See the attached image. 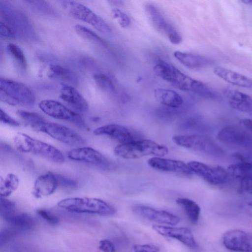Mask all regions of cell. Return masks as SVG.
I'll use <instances>...</instances> for the list:
<instances>
[{
  "instance_id": "1",
  "label": "cell",
  "mask_w": 252,
  "mask_h": 252,
  "mask_svg": "<svg viewBox=\"0 0 252 252\" xmlns=\"http://www.w3.org/2000/svg\"><path fill=\"white\" fill-rule=\"evenodd\" d=\"M153 69L158 76L182 91L192 92L199 95L205 86V83L187 76L160 59L156 61Z\"/></svg>"
},
{
  "instance_id": "2",
  "label": "cell",
  "mask_w": 252,
  "mask_h": 252,
  "mask_svg": "<svg viewBox=\"0 0 252 252\" xmlns=\"http://www.w3.org/2000/svg\"><path fill=\"white\" fill-rule=\"evenodd\" d=\"M13 141L17 150L22 153L38 156L57 163L65 161L63 154L58 149L26 133H16Z\"/></svg>"
},
{
  "instance_id": "3",
  "label": "cell",
  "mask_w": 252,
  "mask_h": 252,
  "mask_svg": "<svg viewBox=\"0 0 252 252\" xmlns=\"http://www.w3.org/2000/svg\"><path fill=\"white\" fill-rule=\"evenodd\" d=\"M0 99L12 106L32 107L34 104L35 96L32 91L25 84L1 78Z\"/></svg>"
},
{
  "instance_id": "4",
  "label": "cell",
  "mask_w": 252,
  "mask_h": 252,
  "mask_svg": "<svg viewBox=\"0 0 252 252\" xmlns=\"http://www.w3.org/2000/svg\"><path fill=\"white\" fill-rule=\"evenodd\" d=\"M58 205L69 212L78 213L111 216L115 214L116 211L115 208L106 202L92 197L66 198L60 200Z\"/></svg>"
},
{
  "instance_id": "5",
  "label": "cell",
  "mask_w": 252,
  "mask_h": 252,
  "mask_svg": "<svg viewBox=\"0 0 252 252\" xmlns=\"http://www.w3.org/2000/svg\"><path fill=\"white\" fill-rule=\"evenodd\" d=\"M114 152L116 155L120 157L135 159L148 155L162 157L168 154V149L167 147L153 140L143 139L121 144L114 148Z\"/></svg>"
},
{
  "instance_id": "6",
  "label": "cell",
  "mask_w": 252,
  "mask_h": 252,
  "mask_svg": "<svg viewBox=\"0 0 252 252\" xmlns=\"http://www.w3.org/2000/svg\"><path fill=\"white\" fill-rule=\"evenodd\" d=\"M172 140L176 145L199 154L220 157L224 153L219 145L203 135H178L173 137Z\"/></svg>"
},
{
  "instance_id": "7",
  "label": "cell",
  "mask_w": 252,
  "mask_h": 252,
  "mask_svg": "<svg viewBox=\"0 0 252 252\" xmlns=\"http://www.w3.org/2000/svg\"><path fill=\"white\" fill-rule=\"evenodd\" d=\"M31 128L36 131L46 133L53 138L70 146H80L85 143V139L75 131L58 123L44 121Z\"/></svg>"
},
{
  "instance_id": "8",
  "label": "cell",
  "mask_w": 252,
  "mask_h": 252,
  "mask_svg": "<svg viewBox=\"0 0 252 252\" xmlns=\"http://www.w3.org/2000/svg\"><path fill=\"white\" fill-rule=\"evenodd\" d=\"M62 5L74 18L87 23L99 32L108 34L111 27L100 16L84 5L73 0H63Z\"/></svg>"
},
{
  "instance_id": "9",
  "label": "cell",
  "mask_w": 252,
  "mask_h": 252,
  "mask_svg": "<svg viewBox=\"0 0 252 252\" xmlns=\"http://www.w3.org/2000/svg\"><path fill=\"white\" fill-rule=\"evenodd\" d=\"M67 158L73 161L81 162L110 171L115 169V164L96 150L90 147H77L70 150Z\"/></svg>"
},
{
  "instance_id": "10",
  "label": "cell",
  "mask_w": 252,
  "mask_h": 252,
  "mask_svg": "<svg viewBox=\"0 0 252 252\" xmlns=\"http://www.w3.org/2000/svg\"><path fill=\"white\" fill-rule=\"evenodd\" d=\"M38 107L42 112L51 117L69 121L82 128L87 127L84 120L78 113L58 101L50 99L43 100L39 103Z\"/></svg>"
},
{
  "instance_id": "11",
  "label": "cell",
  "mask_w": 252,
  "mask_h": 252,
  "mask_svg": "<svg viewBox=\"0 0 252 252\" xmlns=\"http://www.w3.org/2000/svg\"><path fill=\"white\" fill-rule=\"evenodd\" d=\"M188 164L193 173L211 185H221L227 180L228 174L221 166L208 165L197 161H190Z\"/></svg>"
},
{
  "instance_id": "12",
  "label": "cell",
  "mask_w": 252,
  "mask_h": 252,
  "mask_svg": "<svg viewBox=\"0 0 252 252\" xmlns=\"http://www.w3.org/2000/svg\"><path fill=\"white\" fill-rule=\"evenodd\" d=\"M220 142L229 145L243 147L252 146V134L243 127L237 125H228L217 134Z\"/></svg>"
},
{
  "instance_id": "13",
  "label": "cell",
  "mask_w": 252,
  "mask_h": 252,
  "mask_svg": "<svg viewBox=\"0 0 252 252\" xmlns=\"http://www.w3.org/2000/svg\"><path fill=\"white\" fill-rule=\"evenodd\" d=\"M223 243L227 249L236 252H252V239L245 231L233 229L227 231L223 236Z\"/></svg>"
},
{
  "instance_id": "14",
  "label": "cell",
  "mask_w": 252,
  "mask_h": 252,
  "mask_svg": "<svg viewBox=\"0 0 252 252\" xmlns=\"http://www.w3.org/2000/svg\"><path fill=\"white\" fill-rule=\"evenodd\" d=\"M148 165L156 170L189 176L193 174L188 164L178 160L153 157L148 160Z\"/></svg>"
},
{
  "instance_id": "15",
  "label": "cell",
  "mask_w": 252,
  "mask_h": 252,
  "mask_svg": "<svg viewBox=\"0 0 252 252\" xmlns=\"http://www.w3.org/2000/svg\"><path fill=\"white\" fill-rule=\"evenodd\" d=\"M152 228L162 236L176 239L191 249L198 248V246L195 241L191 231L188 228L172 227L160 225H154Z\"/></svg>"
},
{
  "instance_id": "16",
  "label": "cell",
  "mask_w": 252,
  "mask_h": 252,
  "mask_svg": "<svg viewBox=\"0 0 252 252\" xmlns=\"http://www.w3.org/2000/svg\"><path fill=\"white\" fill-rule=\"evenodd\" d=\"M134 211L138 215L156 222L169 225L178 224L180 219L176 215L165 211H159L150 207L139 205L135 206Z\"/></svg>"
},
{
  "instance_id": "17",
  "label": "cell",
  "mask_w": 252,
  "mask_h": 252,
  "mask_svg": "<svg viewBox=\"0 0 252 252\" xmlns=\"http://www.w3.org/2000/svg\"><path fill=\"white\" fill-rule=\"evenodd\" d=\"M60 97L76 111L84 113L89 109V104L79 92L70 85L62 83Z\"/></svg>"
},
{
  "instance_id": "18",
  "label": "cell",
  "mask_w": 252,
  "mask_h": 252,
  "mask_svg": "<svg viewBox=\"0 0 252 252\" xmlns=\"http://www.w3.org/2000/svg\"><path fill=\"white\" fill-rule=\"evenodd\" d=\"M58 187V180L56 174L48 172L39 176L35 180L32 193L37 198L53 194Z\"/></svg>"
},
{
  "instance_id": "19",
  "label": "cell",
  "mask_w": 252,
  "mask_h": 252,
  "mask_svg": "<svg viewBox=\"0 0 252 252\" xmlns=\"http://www.w3.org/2000/svg\"><path fill=\"white\" fill-rule=\"evenodd\" d=\"M93 133L97 136H109L121 144L128 143L135 140L128 128L118 124H108L98 127L93 131Z\"/></svg>"
},
{
  "instance_id": "20",
  "label": "cell",
  "mask_w": 252,
  "mask_h": 252,
  "mask_svg": "<svg viewBox=\"0 0 252 252\" xmlns=\"http://www.w3.org/2000/svg\"><path fill=\"white\" fill-rule=\"evenodd\" d=\"M222 92L232 108L242 112H252L251 96L239 91L229 88L224 89Z\"/></svg>"
},
{
  "instance_id": "21",
  "label": "cell",
  "mask_w": 252,
  "mask_h": 252,
  "mask_svg": "<svg viewBox=\"0 0 252 252\" xmlns=\"http://www.w3.org/2000/svg\"><path fill=\"white\" fill-rule=\"evenodd\" d=\"M174 57L185 66L194 70L200 69L213 64V61L208 57L181 51H175Z\"/></svg>"
},
{
  "instance_id": "22",
  "label": "cell",
  "mask_w": 252,
  "mask_h": 252,
  "mask_svg": "<svg viewBox=\"0 0 252 252\" xmlns=\"http://www.w3.org/2000/svg\"><path fill=\"white\" fill-rule=\"evenodd\" d=\"M216 76L231 84L252 89V79L242 74L221 66H217L214 69Z\"/></svg>"
},
{
  "instance_id": "23",
  "label": "cell",
  "mask_w": 252,
  "mask_h": 252,
  "mask_svg": "<svg viewBox=\"0 0 252 252\" xmlns=\"http://www.w3.org/2000/svg\"><path fill=\"white\" fill-rule=\"evenodd\" d=\"M1 217L11 226L20 230H30L35 225L34 219L28 214L17 212L16 210L5 214Z\"/></svg>"
},
{
  "instance_id": "24",
  "label": "cell",
  "mask_w": 252,
  "mask_h": 252,
  "mask_svg": "<svg viewBox=\"0 0 252 252\" xmlns=\"http://www.w3.org/2000/svg\"><path fill=\"white\" fill-rule=\"evenodd\" d=\"M154 94L160 103L171 108H178L183 103L182 96L176 92L164 88L156 89Z\"/></svg>"
},
{
  "instance_id": "25",
  "label": "cell",
  "mask_w": 252,
  "mask_h": 252,
  "mask_svg": "<svg viewBox=\"0 0 252 252\" xmlns=\"http://www.w3.org/2000/svg\"><path fill=\"white\" fill-rule=\"evenodd\" d=\"M49 76L62 81L64 82L63 83L70 85L71 84L76 85L78 83V78L73 72L59 65H50Z\"/></svg>"
},
{
  "instance_id": "26",
  "label": "cell",
  "mask_w": 252,
  "mask_h": 252,
  "mask_svg": "<svg viewBox=\"0 0 252 252\" xmlns=\"http://www.w3.org/2000/svg\"><path fill=\"white\" fill-rule=\"evenodd\" d=\"M176 202L184 210L189 221L193 224H196L201 210L199 206L193 200L187 198H178Z\"/></svg>"
},
{
  "instance_id": "27",
  "label": "cell",
  "mask_w": 252,
  "mask_h": 252,
  "mask_svg": "<svg viewBox=\"0 0 252 252\" xmlns=\"http://www.w3.org/2000/svg\"><path fill=\"white\" fill-rule=\"evenodd\" d=\"M147 15L154 27L158 32L163 34L169 23H167L164 17L154 5L147 4L145 6Z\"/></svg>"
},
{
  "instance_id": "28",
  "label": "cell",
  "mask_w": 252,
  "mask_h": 252,
  "mask_svg": "<svg viewBox=\"0 0 252 252\" xmlns=\"http://www.w3.org/2000/svg\"><path fill=\"white\" fill-rule=\"evenodd\" d=\"M228 174L240 179L252 177V163L243 161L229 165Z\"/></svg>"
},
{
  "instance_id": "29",
  "label": "cell",
  "mask_w": 252,
  "mask_h": 252,
  "mask_svg": "<svg viewBox=\"0 0 252 252\" xmlns=\"http://www.w3.org/2000/svg\"><path fill=\"white\" fill-rule=\"evenodd\" d=\"M18 177L13 174H8L4 178L0 177V197H5L10 195L15 191L19 186Z\"/></svg>"
},
{
  "instance_id": "30",
  "label": "cell",
  "mask_w": 252,
  "mask_h": 252,
  "mask_svg": "<svg viewBox=\"0 0 252 252\" xmlns=\"http://www.w3.org/2000/svg\"><path fill=\"white\" fill-rule=\"evenodd\" d=\"M6 51L15 62L23 69L27 68V61L21 49L17 45L9 43L6 46Z\"/></svg>"
},
{
  "instance_id": "31",
  "label": "cell",
  "mask_w": 252,
  "mask_h": 252,
  "mask_svg": "<svg viewBox=\"0 0 252 252\" xmlns=\"http://www.w3.org/2000/svg\"><path fill=\"white\" fill-rule=\"evenodd\" d=\"M75 30L76 33L80 36L86 39L90 40L94 42L106 46V43L95 32L84 26L76 25L75 26Z\"/></svg>"
},
{
  "instance_id": "32",
  "label": "cell",
  "mask_w": 252,
  "mask_h": 252,
  "mask_svg": "<svg viewBox=\"0 0 252 252\" xmlns=\"http://www.w3.org/2000/svg\"><path fill=\"white\" fill-rule=\"evenodd\" d=\"M16 113L31 127L38 123L46 121L44 117L35 112L18 110Z\"/></svg>"
},
{
  "instance_id": "33",
  "label": "cell",
  "mask_w": 252,
  "mask_h": 252,
  "mask_svg": "<svg viewBox=\"0 0 252 252\" xmlns=\"http://www.w3.org/2000/svg\"><path fill=\"white\" fill-rule=\"evenodd\" d=\"M93 78L97 86L103 91L108 93H112L115 91V86L112 80L106 74L95 73Z\"/></svg>"
},
{
  "instance_id": "34",
  "label": "cell",
  "mask_w": 252,
  "mask_h": 252,
  "mask_svg": "<svg viewBox=\"0 0 252 252\" xmlns=\"http://www.w3.org/2000/svg\"><path fill=\"white\" fill-rule=\"evenodd\" d=\"M111 15L114 19L117 20L121 27L126 28L129 25L130 23V18L126 13L119 8H113L111 11Z\"/></svg>"
},
{
  "instance_id": "35",
  "label": "cell",
  "mask_w": 252,
  "mask_h": 252,
  "mask_svg": "<svg viewBox=\"0 0 252 252\" xmlns=\"http://www.w3.org/2000/svg\"><path fill=\"white\" fill-rule=\"evenodd\" d=\"M171 43L174 44H179L182 40V37L178 31L171 24H168L163 33Z\"/></svg>"
},
{
  "instance_id": "36",
  "label": "cell",
  "mask_w": 252,
  "mask_h": 252,
  "mask_svg": "<svg viewBox=\"0 0 252 252\" xmlns=\"http://www.w3.org/2000/svg\"><path fill=\"white\" fill-rule=\"evenodd\" d=\"M21 230L10 226V227L3 229L0 233V245L5 244L16 236Z\"/></svg>"
},
{
  "instance_id": "37",
  "label": "cell",
  "mask_w": 252,
  "mask_h": 252,
  "mask_svg": "<svg viewBox=\"0 0 252 252\" xmlns=\"http://www.w3.org/2000/svg\"><path fill=\"white\" fill-rule=\"evenodd\" d=\"M16 205L14 202L8 200L5 197H0V216L16 210Z\"/></svg>"
},
{
  "instance_id": "38",
  "label": "cell",
  "mask_w": 252,
  "mask_h": 252,
  "mask_svg": "<svg viewBox=\"0 0 252 252\" xmlns=\"http://www.w3.org/2000/svg\"><path fill=\"white\" fill-rule=\"evenodd\" d=\"M36 212L41 218L50 224L56 225L59 223V218L48 211L44 209H38Z\"/></svg>"
},
{
  "instance_id": "39",
  "label": "cell",
  "mask_w": 252,
  "mask_h": 252,
  "mask_svg": "<svg viewBox=\"0 0 252 252\" xmlns=\"http://www.w3.org/2000/svg\"><path fill=\"white\" fill-rule=\"evenodd\" d=\"M132 252H159V248L151 244H137L132 247Z\"/></svg>"
},
{
  "instance_id": "40",
  "label": "cell",
  "mask_w": 252,
  "mask_h": 252,
  "mask_svg": "<svg viewBox=\"0 0 252 252\" xmlns=\"http://www.w3.org/2000/svg\"><path fill=\"white\" fill-rule=\"evenodd\" d=\"M56 175L59 187L69 189H74L77 187V183L75 181L60 174H56Z\"/></svg>"
},
{
  "instance_id": "41",
  "label": "cell",
  "mask_w": 252,
  "mask_h": 252,
  "mask_svg": "<svg viewBox=\"0 0 252 252\" xmlns=\"http://www.w3.org/2000/svg\"><path fill=\"white\" fill-rule=\"evenodd\" d=\"M0 116L1 123L14 127H17L20 126V124L17 121L10 117L2 109L0 110Z\"/></svg>"
},
{
  "instance_id": "42",
  "label": "cell",
  "mask_w": 252,
  "mask_h": 252,
  "mask_svg": "<svg viewBox=\"0 0 252 252\" xmlns=\"http://www.w3.org/2000/svg\"><path fill=\"white\" fill-rule=\"evenodd\" d=\"M0 32L1 37L7 38L16 37V33L12 29L2 21H0Z\"/></svg>"
},
{
  "instance_id": "43",
  "label": "cell",
  "mask_w": 252,
  "mask_h": 252,
  "mask_svg": "<svg viewBox=\"0 0 252 252\" xmlns=\"http://www.w3.org/2000/svg\"><path fill=\"white\" fill-rule=\"evenodd\" d=\"M99 249L103 252H116L114 245L107 239L102 240L99 242Z\"/></svg>"
},
{
  "instance_id": "44",
  "label": "cell",
  "mask_w": 252,
  "mask_h": 252,
  "mask_svg": "<svg viewBox=\"0 0 252 252\" xmlns=\"http://www.w3.org/2000/svg\"><path fill=\"white\" fill-rule=\"evenodd\" d=\"M240 187L242 191L252 194V177L241 179Z\"/></svg>"
},
{
  "instance_id": "45",
  "label": "cell",
  "mask_w": 252,
  "mask_h": 252,
  "mask_svg": "<svg viewBox=\"0 0 252 252\" xmlns=\"http://www.w3.org/2000/svg\"><path fill=\"white\" fill-rule=\"evenodd\" d=\"M241 123L246 129L252 132V120L245 119L241 121Z\"/></svg>"
},
{
  "instance_id": "46",
  "label": "cell",
  "mask_w": 252,
  "mask_h": 252,
  "mask_svg": "<svg viewBox=\"0 0 252 252\" xmlns=\"http://www.w3.org/2000/svg\"><path fill=\"white\" fill-rule=\"evenodd\" d=\"M243 2L246 3V4H252V0H244L242 1Z\"/></svg>"
},
{
  "instance_id": "47",
  "label": "cell",
  "mask_w": 252,
  "mask_h": 252,
  "mask_svg": "<svg viewBox=\"0 0 252 252\" xmlns=\"http://www.w3.org/2000/svg\"><path fill=\"white\" fill-rule=\"evenodd\" d=\"M249 205L252 206V201H251V202L249 203Z\"/></svg>"
}]
</instances>
